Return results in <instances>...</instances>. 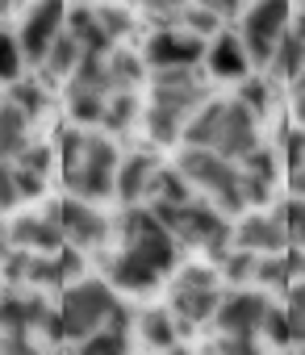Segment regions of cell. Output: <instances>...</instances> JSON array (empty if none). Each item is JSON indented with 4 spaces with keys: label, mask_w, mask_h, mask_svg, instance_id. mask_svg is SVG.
<instances>
[{
    "label": "cell",
    "mask_w": 305,
    "mask_h": 355,
    "mask_svg": "<svg viewBox=\"0 0 305 355\" xmlns=\"http://www.w3.org/2000/svg\"><path fill=\"white\" fill-rule=\"evenodd\" d=\"M0 13H5V9H0Z\"/></svg>",
    "instance_id": "ab89813d"
},
{
    "label": "cell",
    "mask_w": 305,
    "mask_h": 355,
    "mask_svg": "<svg viewBox=\"0 0 305 355\" xmlns=\"http://www.w3.org/2000/svg\"><path fill=\"white\" fill-rule=\"evenodd\" d=\"M0 255H9V230L0 226Z\"/></svg>",
    "instance_id": "74e56055"
},
{
    "label": "cell",
    "mask_w": 305,
    "mask_h": 355,
    "mask_svg": "<svg viewBox=\"0 0 305 355\" xmlns=\"http://www.w3.org/2000/svg\"><path fill=\"white\" fill-rule=\"evenodd\" d=\"M276 214H280V222H284L288 243H297V247L305 251V201H301V197H288Z\"/></svg>",
    "instance_id": "f1b7e54d"
},
{
    "label": "cell",
    "mask_w": 305,
    "mask_h": 355,
    "mask_svg": "<svg viewBox=\"0 0 305 355\" xmlns=\"http://www.w3.org/2000/svg\"><path fill=\"white\" fill-rule=\"evenodd\" d=\"M5 96H9V101L21 109V113H26V121L42 117V113H46V105H51V96H46V84H42V80H30V76H26V80H17V84L5 92Z\"/></svg>",
    "instance_id": "603a6c76"
},
{
    "label": "cell",
    "mask_w": 305,
    "mask_h": 355,
    "mask_svg": "<svg viewBox=\"0 0 305 355\" xmlns=\"http://www.w3.org/2000/svg\"><path fill=\"white\" fill-rule=\"evenodd\" d=\"M96 17H101V30L109 34V42L125 38V30L134 26V13H130V9H109V5H101V9H96Z\"/></svg>",
    "instance_id": "4dcf8cb0"
},
{
    "label": "cell",
    "mask_w": 305,
    "mask_h": 355,
    "mask_svg": "<svg viewBox=\"0 0 305 355\" xmlns=\"http://www.w3.org/2000/svg\"><path fill=\"white\" fill-rule=\"evenodd\" d=\"M76 355H130V318H113L84 343H76Z\"/></svg>",
    "instance_id": "ffe728a7"
},
{
    "label": "cell",
    "mask_w": 305,
    "mask_h": 355,
    "mask_svg": "<svg viewBox=\"0 0 305 355\" xmlns=\"http://www.w3.org/2000/svg\"><path fill=\"white\" fill-rule=\"evenodd\" d=\"M55 222L63 230V243L71 251H101L113 234L109 218L101 214V205H88V201H76V197H63L55 205Z\"/></svg>",
    "instance_id": "9c48e42d"
},
{
    "label": "cell",
    "mask_w": 305,
    "mask_h": 355,
    "mask_svg": "<svg viewBox=\"0 0 305 355\" xmlns=\"http://www.w3.org/2000/svg\"><path fill=\"white\" fill-rule=\"evenodd\" d=\"M234 101H238L255 121H263V117L272 113V80H268V76H259V71H251V76L238 84Z\"/></svg>",
    "instance_id": "7402d4cb"
},
{
    "label": "cell",
    "mask_w": 305,
    "mask_h": 355,
    "mask_svg": "<svg viewBox=\"0 0 305 355\" xmlns=\"http://www.w3.org/2000/svg\"><path fill=\"white\" fill-rule=\"evenodd\" d=\"M293 88H297V96H305V67L297 71V80H293Z\"/></svg>",
    "instance_id": "8d00e7d4"
},
{
    "label": "cell",
    "mask_w": 305,
    "mask_h": 355,
    "mask_svg": "<svg viewBox=\"0 0 305 355\" xmlns=\"http://www.w3.org/2000/svg\"><path fill=\"white\" fill-rule=\"evenodd\" d=\"M55 167L63 171L67 197L76 201H109L117 193V167H121V150L105 130H63L59 146H55Z\"/></svg>",
    "instance_id": "7a4b0ae2"
},
{
    "label": "cell",
    "mask_w": 305,
    "mask_h": 355,
    "mask_svg": "<svg viewBox=\"0 0 305 355\" xmlns=\"http://www.w3.org/2000/svg\"><path fill=\"white\" fill-rule=\"evenodd\" d=\"M263 330H268V338L276 343V347H284V343H293L288 338V322H284V313L272 305V313H268V322H263Z\"/></svg>",
    "instance_id": "836d02e7"
},
{
    "label": "cell",
    "mask_w": 305,
    "mask_h": 355,
    "mask_svg": "<svg viewBox=\"0 0 305 355\" xmlns=\"http://www.w3.org/2000/svg\"><path fill=\"white\" fill-rule=\"evenodd\" d=\"M176 318H172V309L168 305H155V309H142L138 313V338L150 347V351H159V355H168V351H176Z\"/></svg>",
    "instance_id": "ac0fdd59"
},
{
    "label": "cell",
    "mask_w": 305,
    "mask_h": 355,
    "mask_svg": "<svg viewBox=\"0 0 305 355\" xmlns=\"http://www.w3.org/2000/svg\"><path fill=\"white\" fill-rule=\"evenodd\" d=\"M284 167H288V175H293L297 197L305 201V130H293V134L284 138Z\"/></svg>",
    "instance_id": "484cf974"
},
{
    "label": "cell",
    "mask_w": 305,
    "mask_h": 355,
    "mask_svg": "<svg viewBox=\"0 0 305 355\" xmlns=\"http://www.w3.org/2000/svg\"><path fill=\"white\" fill-rule=\"evenodd\" d=\"M293 34H297V38L305 42V9H301V13L293 9Z\"/></svg>",
    "instance_id": "d590c367"
},
{
    "label": "cell",
    "mask_w": 305,
    "mask_h": 355,
    "mask_svg": "<svg viewBox=\"0 0 305 355\" xmlns=\"http://www.w3.org/2000/svg\"><path fill=\"white\" fill-rule=\"evenodd\" d=\"M134 117H138V101H134V92H113V96L105 101L101 130L121 134V130H130V125H134Z\"/></svg>",
    "instance_id": "cb8c5ba5"
},
{
    "label": "cell",
    "mask_w": 305,
    "mask_h": 355,
    "mask_svg": "<svg viewBox=\"0 0 305 355\" xmlns=\"http://www.w3.org/2000/svg\"><path fill=\"white\" fill-rule=\"evenodd\" d=\"M142 59L155 71H197V63L205 59V42L193 38L189 30H150Z\"/></svg>",
    "instance_id": "7c38bea8"
},
{
    "label": "cell",
    "mask_w": 305,
    "mask_h": 355,
    "mask_svg": "<svg viewBox=\"0 0 305 355\" xmlns=\"http://www.w3.org/2000/svg\"><path fill=\"white\" fill-rule=\"evenodd\" d=\"M84 63V46L63 30L59 38H55V46L46 51V59L38 63V71H42V80L46 84H67L71 76H76V67Z\"/></svg>",
    "instance_id": "e0dca14e"
},
{
    "label": "cell",
    "mask_w": 305,
    "mask_h": 355,
    "mask_svg": "<svg viewBox=\"0 0 305 355\" xmlns=\"http://www.w3.org/2000/svg\"><path fill=\"white\" fill-rule=\"evenodd\" d=\"M284 322H288V338L305 343V280L288 288V301H284Z\"/></svg>",
    "instance_id": "83f0119b"
},
{
    "label": "cell",
    "mask_w": 305,
    "mask_h": 355,
    "mask_svg": "<svg viewBox=\"0 0 305 355\" xmlns=\"http://www.w3.org/2000/svg\"><path fill=\"white\" fill-rule=\"evenodd\" d=\"M17 80H26V55L17 46V34L0 30V84L13 88Z\"/></svg>",
    "instance_id": "d4e9b609"
},
{
    "label": "cell",
    "mask_w": 305,
    "mask_h": 355,
    "mask_svg": "<svg viewBox=\"0 0 305 355\" xmlns=\"http://www.w3.org/2000/svg\"><path fill=\"white\" fill-rule=\"evenodd\" d=\"M222 263H226V280H230V284H247V280H255V263H259V259L247 255V251H234V247H230Z\"/></svg>",
    "instance_id": "f546056e"
},
{
    "label": "cell",
    "mask_w": 305,
    "mask_h": 355,
    "mask_svg": "<svg viewBox=\"0 0 305 355\" xmlns=\"http://www.w3.org/2000/svg\"><path fill=\"white\" fill-rule=\"evenodd\" d=\"M159 159L155 155H146V150H130V155H121V167H117V201L125 205V209H134V205H146V193H150V184H155V175H159Z\"/></svg>",
    "instance_id": "9a60e30c"
},
{
    "label": "cell",
    "mask_w": 305,
    "mask_h": 355,
    "mask_svg": "<svg viewBox=\"0 0 305 355\" xmlns=\"http://www.w3.org/2000/svg\"><path fill=\"white\" fill-rule=\"evenodd\" d=\"M230 247L234 251H247L255 259H272V255H284L288 251V234H284V222L280 214H268V209H247L230 234Z\"/></svg>",
    "instance_id": "4fadbf2b"
},
{
    "label": "cell",
    "mask_w": 305,
    "mask_h": 355,
    "mask_svg": "<svg viewBox=\"0 0 305 355\" xmlns=\"http://www.w3.org/2000/svg\"><path fill=\"white\" fill-rule=\"evenodd\" d=\"M168 355H189V351H180V347H176V351H168Z\"/></svg>",
    "instance_id": "f35d334b"
},
{
    "label": "cell",
    "mask_w": 305,
    "mask_h": 355,
    "mask_svg": "<svg viewBox=\"0 0 305 355\" xmlns=\"http://www.w3.org/2000/svg\"><path fill=\"white\" fill-rule=\"evenodd\" d=\"M218 305H222V276L214 268L197 263V268H180L172 276V301H168V309H172L176 322H184V326L214 322Z\"/></svg>",
    "instance_id": "ba28073f"
},
{
    "label": "cell",
    "mask_w": 305,
    "mask_h": 355,
    "mask_svg": "<svg viewBox=\"0 0 305 355\" xmlns=\"http://www.w3.org/2000/svg\"><path fill=\"white\" fill-rule=\"evenodd\" d=\"M9 247H17L21 255H59L67 243H63V230L55 222V209L51 214H26L9 226Z\"/></svg>",
    "instance_id": "5bb4252c"
},
{
    "label": "cell",
    "mask_w": 305,
    "mask_h": 355,
    "mask_svg": "<svg viewBox=\"0 0 305 355\" xmlns=\"http://www.w3.org/2000/svg\"><path fill=\"white\" fill-rule=\"evenodd\" d=\"M184 146L214 150L230 163H243L259 146V121L234 96H209L184 125Z\"/></svg>",
    "instance_id": "3957f363"
},
{
    "label": "cell",
    "mask_w": 305,
    "mask_h": 355,
    "mask_svg": "<svg viewBox=\"0 0 305 355\" xmlns=\"http://www.w3.org/2000/svg\"><path fill=\"white\" fill-rule=\"evenodd\" d=\"M21 205V193H17V171L9 159H0V214L5 209H17Z\"/></svg>",
    "instance_id": "1f68e13d"
},
{
    "label": "cell",
    "mask_w": 305,
    "mask_h": 355,
    "mask_svg": "<svg viewBox=\"0 0 305 355\" xmlns=\"http://www.w3.org/2000/svg\"><path fill=\"white\" fill-rule=\"evenodd\" d=\"M214 355H259V338H234V334H218V338H214Z\"/></svg>",
    "instance_id": "d6a6232c"
},
{
    "label": "cell",
    "mask_w": 305,
    "mask_h": 355,
    "mask_svg": "<svg viewBox=\"0 0 305 355\" xmlns=\"http://www.w3.org/2000/svg\"><path fill=\"white\" fill-rule=\"evenodd\" d=\"M305 67V42L293 34V26H288V34L280 38V46L272 51V59H268V67H263V76L268 80H297V71Z\"/></svg>",
    "instance_id": "44dd1931"
},
{
    "label": "cell",
    "mask_w": 305,
    "mask_h": 355,
    "mask_svg": "<svg viewBox=\"0 0 305 355\" xmlns=\"http://www.w3.org/2000/svg\"><path fill=\"white\" fill-rule=\"evenodd\" d=\"M268 313H272L268 293H259V288H234V293H222V305H218L214 322H218L222 334H234V338H259Z\"/></svg>",
    "instance_id": "8fae6325"
},
{
    "label": "cell",
    "mask_w": 305,
    "mask_h": 355,
    "mask_svg": "<svg viewBox=\"0 0 305 355\" xmlns=\"http://www.w3.org/2000/svg\"><path fill=\"white\" fill-rule=\"evenodd\" d=\"M55 313H59V334L71 343H84L88 334H96L125 309H121L117 293L109 288V280H71L63 288V301Z\"/></svg>",
    "instance_id": "5b68a950"
},
{
    "label": "cell",
    "mask_w": 305,
    "mask_h": 355,
    "mask_svg": "<svg viewBox=\"0 0 305 355\" xmlns=\"http://www.w3.org/2000/svg\"><path fill=\"white\" fill-rule=\"evenodd\" d=\"M121 251L109 259V288L125 293H150L176 272L180 243L168 234V226L150 214L146 205L125 209L121 218Z\"/></svg>",
    "instance_id": "6da1fadb"
},
{
    "label": "cell",
    "mask_w": 305,
    "mask_h": 355,
    "mask_svg": "<svg viewBox=\"0 0 305 355\" xmlns=\"http://www.w3.org/2000/svg\"><path fill=\"white\" fill-rule=\"evenodd\" d=\"M30 142H34V134H30L26 113H21L9 96H0V159H9V163H13Z\"/></svg>",
    "instance_id": "d6986e66"
},
{
    "label": "cell",
    "mask_w": 305,
    "mask_h": 355,
    "mask_svg": "<svg viewBox=\"0 0 305 355\" xmlns=\"http://www.w3.org/2000/svg\"><path fill=\"white\" fill-rule=\"evenodd\" d=\"M205 67H209L214 80H230V84H243V80L255 71L234 30H222V34L205 46Z\"/></svg>",
    "instance_id": "2e32d148"
},
{
    "label": "cell",
    "mask_w": 305,
    "mask_h": 355,
    "mask_svg": "<svg viewBox=\"0 0 305 355\" xmlns=\"http://www.w3.org/2000/svg\"><path fill=\"white\" fill-rule=\"evenodd\" d=\"M293 121L297 130H305V96H293Z\"/></svg>",
    "instance_id": "e575fe53"
},
{
    "label": "cell",
    "mask_w": 305,
    "mask_h": 355,
    "mask_svg": "<svg viewBox=\"0 0 305 355\" xmlns=\"http://www.w3.org/2000/svg\"><path fill=\"white\" fill-rule=\"evenodd\" d=\"M176 243H189V247H201L205 255L214 259H226L230 251V234H234V222L226 214H218L209 201L193 197L189 205H176V209H150Z\"/></svg>",
    "instance_id": "8992f818"
},
{
    "label": "cell",
    "mask_w": 305,
    "mask_h": 355,
    "mask_svg": "<svg viewBox=\"0 0 305 355\" xmlns=\"http://www.w3.org/2000/svg\"><path fill=\"white\" fill-rule=\"evenodd\" d=\"M288 26H293V5H284V0H259V5L238 13L234 34L247 51L251 67H268V59L280 46V38L288 34Z\"/></svg>",
    "instance_id": "52a82bcc"
},
{
    "label": "cell",
    "mask_w": 305,
    "mask_h": 355,
    "mask_svg": "<svg viewBox=\"0 0 305 355\" xmlns=\"http://www.w3.org/2000/svg\"><path fill=\"white\" fill-rule=\"evenodd\" d=\"M63 30H67V5L63 0H42V5H30L21 13V26L13 34H17V46H21L26 63H42Z\"/></svg>",
    "instance_id": "30bf717a"
},
{
    "label": "cell",
    "mask_w": 305,
    "mask_h": 355,
    "mask_svg": "<svg viewBox=\"0 0 305 355\" xmlns=\"http://www.w3.org/2000/svg\"><path fill=\"white\" fill-rule=\"evenodd\" d=\"M288 280H293L288 255H272V259H259V263H255V284H259V288H284Z\"/></svg>",
    "instance_id": "4316f807"
},
{
    "label": "cell",
    "mask_w": 305,
    "mask_h": 355,
    "mask_svg": "<svg viewBox=\"0 0 305 355\" xmlns=\"http://www.w3.org/2000/svg\"><path fill=\"white\" fill-rule=\"evenodd\" d=\"M180 175H184V184L197 193V197H205L218 214H247L251 205H247V184H243V171H238V163H230V159H222V155H214V150H197V146H184L180 155H176V163H172Z\"/></svg>",
    "instance_id": "277c9868"
}]
</instances>
